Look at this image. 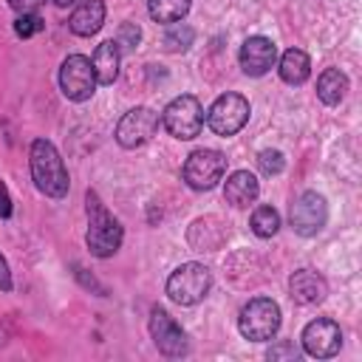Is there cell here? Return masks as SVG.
Listing matches in <instances>:
<instances>
[{
    "mask_svg": "<svg viewBox=\"0 0 362 362\" xmlns=\"http://www.w3.org/2000/svg\"><path fill=\"white\" fill-rule=\"evenodd\" d=\"M226 173V158L221 150H195L184 164V181L192 189H212Z\"/></svg>",
    "mask_w": 362,
    "mask_h": 362,
    "instance_id": "9",
    "label": "cell"
},
{
    "mask_svg": "<svg viewBox=\"0 0 362 362\" xmlns=\"http://www.w3.org/2000/svg\"><path fill=\"white\" fill-rule=\"evenodd\" d=\"M139 40H141V28H139L136 23H122V25H119V34H116L113 42H116L119 48H136Z\"/></svg>",
    "mask_w": 362,
    "mask_h": 362,
    "instance_id": "25",
    "label": "cell"
},
{
    "mask_svg": "<svg viewBox=\"0 0 362 362\" xmlns=\"http://www.w3.org/2000/svg\"><path fill=\"white\" fill-rule=\"evenodd\" d=\"M147 328H150V337H153L156 348H158L164 356H170V359L187 356V351H189V345H187V334L181 331V325H178L164 308L156 305V308L150 311V322H147Z\"/></svg>",
    "mask_w": 362,
    "mask_h": 362,
    "instance_id": "11",
    "label": "cell"
},
{
    "mask_svg": "<svg viewBox=\"0 0 362 362\" xmlns=\"http://www.w3.org/2000/svg\"><path fill=\"white\" fill-rule=\"evenodd\" d=\"M119 59H122V51L113 40H105L102 45H96L93 57H90V65H93V74H96V85H113L116 76H119Z\"/></svg>",
    "mask_w": 362,
    "mask_h": 362,
    "instance_id": "17",
    "label": "cell"
},
{
    "mask_svg": "<svg viewBox=\"0 0 362 362\" xmlns=\"http://www.w3.org/2000/svg\"><path fill=\"white\" fill-rule=\"evenodd\" d=\"M288 221H291V229L297 235L314 238L325 226V221H328V204H325V198L320 192H314V189L297 195V201L291 204Z\"/></svg>",
    "mask_w": 362,
    "mask_h": 362,
    "instance_id": "10",
    "label": "cell"
},
{
    "mask_svg": "<svg viewBox=\"0 0 362 362\" xmlns=\"http://www.w3.org/2000/svg\"><path fill=\"white\" fill-rule=\"evenodd\" d=\"M158 124H161V119H158V113L153 107H144V105L141 107H133V110H127L119 119V124H116V141L124 150H136V147H141L144 141H150L156 136Z\"/></svg>",
    "mask_w": 362,
    "mask_h": 362,
    "instance_id": "8",
    "label": "cell"
},
{
    "mask_svg": "<svg viewBox=\"0 0 362 362\" xmlns=\"http://www.w3.org/2000/svg\"><path fill=\"white\" fill-rule=\"evenodd\" d=\"M85 212H88L85 243H88L90 255L93 257H113L122 249V240H124V229H122L119 218H113L107 212L99 192H93V189L85 192Z\"/></svg>",
    "mask_w": 362,
    "mask_h": 362,
    "instance_id": "1",
    "label": "cell"
},
{
    "mask_svg": "<svg viewBox=\"0 0 362 362\" xmlns=\"http://www.w3.org/2000/svg\"><path fill=\"white\" fill-rule=\"evenodd\" d=\"M257 195H260V184H257V178H255L249 170L232 173V175L226 178V184H223V198H226L232 206H238V209L255 204Z\"/></svg>",
    "mask_w": 362,
    "mask_h": 362,
    "instance_id": "15",
    "label": "cell"
},
{
    "mask_svg": "<svg viewBox=\"0 0 362 362\" xmlns=\"http://www.w3.org/2000/svg\"><path fill=\"white\" fill-rule=\"evenodd\" d=\"M288 291H291V300L300 303V305H314V303H322L325 294H328V283L311 272V269H297L291 277H288Z\"/></svg>",
    "mask_w": 362,
    "mask_h": 362,
    "instance_id": "14",
    "label": "cell"
},
{
    "mask_svg": "<svg viewBox=\"0 0 362 362\" xmlns=\"http://www.w3.org/2000/svg\"><path fill=\"white\" fill-rule=\"evenodd\" d=\"M51 3H54V6H59V8H65V6H74L76 0H51Z\"/></svg>",
    "mask_w": 362,
    "mask_h": 362,
    "instance_id": "30",
    "label": "cell"
},
{
    "mask_svg": "<svg viewBox=\"0 0 362 362\" xmlns=\"http://www.w3.org/2000/svg\"><path fill=\"white\" fill-rule=\"evenodd\" d=\"M280 79L286 85H303L308 76H311V59L305 51L300 48H288L283 57H280Z\"/></svg>",
    "mask_w": 362,
    "mask_h": 362,
    "instance_id": "18",
    "label": "cell"
},
{
    "mask_svg": "<svg viewBox=\"0 0 362 362\" xmlns=\"http://www.w3.org/2000/svg\"><path fill=\"white\" fill-rule=\"evenodd\" d=\"M192 0H147V14L156 23H178L187 17Z\"/></svg>",
    "mask_w": 362,
    "mask_h": 362,
    "instance_id": "20",
    "label": "cell"
},
{
    "mask_svg": "<svg viewBox=\"0 0 362 362\" xmlns=\"http://www.w3.org/2000/svg\"><path fill=\"white\" fill-rule=\"evenodd\" d=\"M297 356H300V351L291 342H283V345L269 348V359H297Z\"/></svg>",
    "mask_w": 362,
    "mask_h": 362,
    "instance_id": "26",
    "label": "cell"
},
{
    "mask_svg": "<svg viewBox=\"0 0 362 362\" xmlns=\"http://www.w3.org/2000/svg\"><path fill=\"white\" fill-rule=\"evenodd\" d=\"M42 28H45V23H42V17H40L37 11H34V14H17V20H14V34L23 37V40L40 34Z\"/></svg>",
    "mask_w": 362,
    "mask_h": 362,
    "instance_id": "23",
    "label": "cell"
},
{
    "mask_svg": "<svg viewBox=\"0 0 362 362\" xmlns=\"http://www.w3.org/2000/svg\"><path fill=\"white\" fill-rule=\"evenodd\" d=\"M249 99L240 93H223L212 102V107L206 110V124L218 133V136H235L246 122H249Z\"/></svg>",
    "mask_w": 362,
    "mask_h": 362,
    "instance_id": "7",
    "label": "cell"
},
{
    "mask_svg": "<svg viewBox=\"0 0 362 362\" xmlns=\"http://www.w3.org/2000/svg\"><path fill=\"white\" fill-rule=\"evenodd\" d=\"M342 348V331L334 320H311L305 328H303V351L314 359H328L334 354H339Z\"/></svg>",
    "mask_w": 362,
    "mask_h": 362,
    "instance_id": "12",
    "label": "cell"
},
{
    "mask_svg": "<svg viewBox=\"0 0 362 362\" xmlns=\"http://www.w3.org/2000/svg\"><path fill=\"white\" fill-rule=\"evenodd\" d=\"M238 59H240V68H243L246 76H263L277 62V45L269 37H260V34L257 37H249L240 45Z\"/></svg>",
    "mask_w": 362,
    "mask_h": 362,
    "instance_id": "13",
    "label": "cell"
},
{
    "mask_svg": "<svg viewBox=\"0 0 362 362\" xmlns=\"http://www.w3.org/2000/svg\"><path fill=\"white\" fill-rule=\"evenodd\" d=\"M11 272H8V263H6V257L0 255V291H11Z\"/></svg>",
    "mask_w": 362,
    "mask_h": 362,
    "instance_id": "29",
    "label": "cell"
},
{
    "mask_svg": "<svg viewBox=\"0 0 362 362\" xmlns=\"http://www.w3.org/2000/svg\"><path fill=\"white\" fill-rule=\"evenodd\" d=\"M28 161H31V178H34L37 189H40L45 198L59 201V198L68 195L71 178H68L65 161H62L59 150H57L48 139H34V141H31Z\"/></svg>",
    "mask_w": 362,
    "mask_h": 362,
    "instance_id": "2",
    "label": "cell"
},
{
    "mask_svg": "<svg viewBox=\"0 0 362 362\" xmlns=\"http://www.w3.org/2000/svg\"><path fill=\"white\" fill-rule=\"evenodd\" d=\"M45 0H8V6L17 11V14H34Z\"/></svg>",
    "mask_w": 362,
    "mask_h": 362,
    "instance_id": "27",
    "label": "cell"
},
{
    "mask_svg": "<svg viewBox=\"0 0 362 362\" xmlns=\"http://www.w3.org/2000/svg\"><path fill=\"white\" fill-rule=\"evenodd\" d=\"M161 124L167 127L170 136H175V139H181V141H189V139H195V136L201 133V127H204V107H201V102H198L195 96L181 93V96H175V99L164 107Z\"/></svg>",
    "mask_w": 362,
    "mask_h": 362,
    "instance_id": "5",
    "label": "cell"
},
{
    "mask_svg": "<svg viewBox=\"0 0 362 362\" xmlns=\"http://www.w3.org/2000/svg\"><path fill=\"white\" fill-rule=\"evenodd\" d=\"M192 40H195V31L189 25L173 23L170 31H167V37H164V45H167V51H187L192 45Z\"/></svg>",
    "mask_w": 362,
    "mask_h": 362,
    "instance_id": "22",
    "label": "cell"
},
{
    "mask_svg": "<svg viewBox=\"0 0 362 362\" xmlns=\"http://www.w3.org/2000/svg\"><path fill=\"white\" fill-rule=\"evenodd\" d=\"M238 328L249 342H266L280 331V305L269 297H255L240 308Z\"/></svg>",
    "mask_w": 362,
    "mask_h": 362,
    "instance_id": "4",
    "label": "cell"
},
{
    "mask_svg": "<svg viewBox=\"0 0 362 362\" xmlns=\"http://www.w3.org/2000/svg\"><path fill=\"white\" fill-rule=\"evenodd\" d=\"M212 288V272L204 263H181L170 277H167V297L175 305H195L201 303Z\"/></svg>",
    "mask_w": 362,
    "mask_h": 362,
    "instance_id": "3",
    "label": "cell"
},
{
    "mask_svg": "<svg viewBox=\"0 0 362 362\" xmlns=\"http://www.w3.org/2000/svg\"><path fill=\"white\" fill-rule=\"evenodd\" d=\"M249 226H252V232H255L257 238H272V235H277V229H280V212H277L274 206H257V209L252 212Z\"/></svg>",
    "mask_w": 362,
    "mask_h": 362,
    "instance_id": "21",
    "label": "cell"
},
{
    "mask_svg": "<svg viewBox=\"0 0 362 362\" xmlns=\"http://www.w3.org/2000/svg\"><path fill=\"white\" fill-rule=\"evenodd\" d=\"M345 93H348V76L339 68H325L320 74V79H317V96H320V102L328 105V107H334V105H339L345 99Z\"/></svg>",
    "mask_w": 362,
    "mask_h": 362,
    "instance_id": "19",
    "label": "cell"
},
{
    "mask_svg": "<svg viewBox=\"0 0 362 362\" xmlns=\"http://www.w3.org/2000/svg\"><path fill=\"white\" fill-rule=\"evenodd\" d=\"M102 23H105V3L102 0H85L74 8V14L68 20V28L76 37H90L102 28Z\"/></svg>",
    "mask_w": 362,
    "mask_h": 362,
    "instance_id": "16",
    "label": "cell"
},
{
    "mask_svg": "<svg viewBox=\"0 0 362 362\" xmlns=\"http://www.w3.org/2000/svg\"><path fill=\"white\" fill-rule=\"evenodd\" d=\"M0 218H11V195L3 181H0Z\"/></svg>",
    "mask_w": 362,
    "mask_h": 362,
    "instance_id": "28",
    "label": "cell"
},
{
    "mask_svg": "<svg viewBox=\"0 0 362 362\" xmlns=\"http://www.w3.org/2000/svg\"><path fill=\"white\" fill-rule=\"evenodd\" d=\"M257 164H260V170H263L266 175H277V173H283L286 158H283L280 150H263V153L257 156Z\"/></svg>",
    "mask_w": 362,
    "mask_h": 362,
    "instance_id": "24",
    "label": "cell"
},
{
    "mask_svg": "<svg viewBox=\"0 0 362 362\" xmlns=\"http://www.w3.org/2000/svg\"><path fill=\"white\" fill-rule=\"evenodd\" d=\"M59 90L71 102H85L93 96L96 74H93V65L88 57H82V54L65 57V62L59 65Z\"/></svg>",
    "mask_w": 362,
    "mask_h": 362,
    "instance_id": "6",
    "label": "cell"
}]
</instances>
